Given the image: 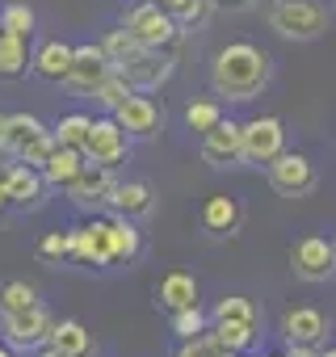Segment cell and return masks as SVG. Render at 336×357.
Masks as SVG:
<instances>
[{"mask_svg": "<svg viewBox=\"0 0 336 357\" xmlns=\"http://www.w3.org/2000/svg\"><path fill=\"white\" fill-rule=\"evenodd\" d=\"M269 55L252 43H231L215 55V72H211V84L219 97L227 101H252L261 97V89L269 84Z\"/></svg>", "mask_w": 336, "mask_h": 357, "instance_id": "cell-1", "label": "cell"}, {"mask_svg": "<svg viewBox=\"0 0 336 357\" xmlns=\"http://www.w3.org/2000/svg\"><path fill=\"white\" fill-rule=\"evenodd\" d=\"M51 130L34 118V114H9L0 118V155H13L22 164H43V155L51 151Z\"/></svg>", "mask_w": 336, "mask_h": 357, "instance_id": "cell-2", "label": "cell"}, {"mask_svg": "<svg viewBox=\"0 0 336 357\" xmlns=\"http://www.w3.org/2000/svg\"><path fill=\"white\" fill-rule=\"evenodd\" d=\"M122 30H126L139 47H151V51H168V47L181 38L177 22L168 17L155 0H135V5L126 9V17H122Z\"/></svg>", "mask_w": 336, "mask_h": 357, "instance_id": "cell-3", "label": "cell"}, {"mask_svg": "<svg viewBox=\"0 0 336 357\" xmlns=\"http://www.w3.org/2000/svg\"><path fill=\"white\" fill-rule=\"evenodd\" d=\"M269 26L282 34V38H294V43H311L328 30V9L319 0H273L269 9Z\"/></svg>", "mask_w": 336, "mask_h": 357, "instance_id": "cell-4", "label": "cell"}, {"mask_svg": "<svg viewBox=\"0 0 336 357\" xmlns=\"http://www.w3.org/2000/svg\"><path fill=\"white\" fill-rule=\"evenodd\" d=\"M51 328H55V319L43 303H30L22 311H0V332H5L9 349H43Z\"/></svg>", "mask_w": 336, "mask_h": 357, "instance_id": "cell-5", "label": "cell"}, {"mask_svg": "<svg viewBox=\"0 0 336 357\" xmlns=\"http://www.w3.org/2000/svg\"><path fill=\"white\" fill-rule=\"evenodd\" d=\"M114 72H122V80L130 89L151 93V89H160L168 76H173V55H168V51H151V47H135Z\"/></svg>", "mask_w": 336, "mask_h": 357, "instance_id": "cell-6", "label": "cell"}, {"mask_svg": "<svg viewBox=\"0 0 336 357\" xmlns=\"http://www.w3.org/2000/svg\"><path fill=\"white\" fill-rule=\"evenodd\" d=\"M269 185L282 198H303V194L315 190V164L298 151H277L269 160Z\"/></svg>", "mask_w": 336, "mask_h": 357, "instance_id": "cell-7", "label": "cell"}, {"mask_svg": "<svg viewBox=\"0 0 336 357\" xmlns=\"http://www.w3.org/2000/svg\"><path fill=\"white\" fill-rule=\"evenodd\" d=\"M286 143V126L282 118H252L240 126V160H252V164H269Z\"/></svg>", "mask_w": 336, "mask_h": 357, "instance_id": "cell-8", "label": "cell"}, {"mask_svg": "<svg viewBox=\"0 0 336 357\" xmlns=\"http://www.w3.org/2000/svg\"><path fill=\"white\" fill-rule=\"evenodd\" d=\"M0 194L13 206H26V211H38L43 206V194H47V181L34 164H5L0 168Z\"/></svg>", "mask_w": 336, "mask_h": 357, "instance_id": "cell-9", "label": "cell"}, {"mask_svg": "<svg viewBox=\"0 0 336 357\" xmlns=\"http://www.w3.org/2000/svg\"><path fill=\"white\" fill-rule=\"evenodd\" d=\"M290 269H294L303 282H328L332 269H336V248H332V240H323V236H303V240L290 248Z\"/></svg>", "mask_w": 336, "mask_h": 357, "instance_id": "cell-10", "label": "cell"}, {"mask_svg": "<svg viewBox=\"0 0 336 357\" xmlns=\"http://www.w3.org/2000/svg\"><path fill=\"white\" fill-rule=\"evenodd\" d=\"M80 151H84V160L114 168L118 160H126V151H130V135H126L114 118H97V122L89 126V139H84Z\"/></svg>", "mask_w": 336, "mask_h": 357, "instance_id": "cell-11", "label": "cell"}, {"mask_svg": "<svg viewBox=\"0 0 336 357\" xmlns=\"http://www.w3.org/2000/svg\"><path fill=\"white\" fill-rule=\"evenodd\" d=\"M109 190H114V168H105V164H93V160H84V164L76 168V176H72V181L63 185V194H68L76 206H84V211H93V206H105Z\"/></svg>", "mask_w": 336, "mask_h": 357, "instance_id": "cell-12", "label": "cell"}, {"mask_svg": "<svg viewBox=\"0 0 336 357\" xmlns=\"http://www.w3.org/2000/svg\"><path fill=\"white\" fill-rule=\"evenodd\" d=\"M105 72H109L105 51L93 47V43H84V47H72V68H68L63 84H68L72 93H93V89L105 80Z\"/></svg>", "mask_w": 336, "mask_h": 357, "instance_id": "cell-13", "label": "cell"}, {"mask_svg": "<svg viewBox=\"0 0 336 357\" xmlns=\"http://www.w3.org/2000/svg\"><path fill=\"white\" fill-rule=\"evenodd\" d=\"M114 122L126 130V135H139V139H151L160 126H164V109L151 101V97H126L118 109H114Z\"/></svg>", "mask_w": 336, "mask_h": 357, "instance_id": "cell-14", "label": "cell"}, {"mask_svg": "<svg viewBox=\"0 0 336 357\" xmlns=\"http://www.w3.org/2000/svg\"><path fill=\"white\" fill-rule=\"evenodd\" d=\"M202 160L211 168H231L240 164V122L219 118L206 135H202Z\"/></svg>", "mask_w": 336, "mask_h": 357, "instance_id": "cell-15", "label": "cell"}, {"mask_svg": "<svg viewBox=\"0 0 336 357\" xmlns=\"http://www.w3.org/2000/svg\"><path fill=\"white\" fill-rule=\"evenodd\" d=\"M72 257L80 265H109V223L93 219L72 227Z\"/></svg>", "mask_w": 336, "mask_h": 357, "instance_id": "cell-16", "label": "cell"}, {"mask_svg": "<svg viewBox=\"0 0 336 357\" xmlns=\"http://www.w3.org/2000/svg\"><path fill=\"white\" fill-rule=\"evenodd\" d=\"M240 223H244V211H240L236 198H227V194L206 198V206H202V231H206V236L227 240V236L240 231Z\"/></svg>", "mask_w": 336, "mask_h": 357, "instance_id": "cell-17", "label": "cell"}, {"mask_svg": "<svg viewBox=\"0 0 336 357\" xmlns=\"http://www.w3.org/2000/svg\"><path fill=\"white\" fill-rule=\"evenodd\" d=\"M155 303H160L168 315L194 307V303H198V282H194V273H181V269L164 273V278L155 282Z\"/></svg>", "mask_w": 336, "mask_h": 357, "instance_id": "cell-18", "label": "cell"}, {"mask_svg": "<svg viewBox=\"0 0 336 357\" xmlns=\"http://www.w3.org/2000/svg\"><path fill=\"white\" fill-rule=\"evenodd\" d=\"M47 349L59 357H93V336L80 319H63L47 332Z\"/></svg>", "mask_w": 336, "mask_h": 357, "instance_id": "cell-19", "label": "cell"}, {"mask_svg": "<svg viewBox=\"0 0 336 357\" xmlns=\"http://www.w3.org/2000/svg\"><path fill=\"white\" fill-rule=\"evenodd\" d=\"M282 332H286V344H319L328 324H323V315L315 307H294V311H286Z\"/></svg>", "mask_w": 336, "mask_h": 357, "instance_id": "cell-20", "label": "cell"}, {"mask_svg": "<svg viewBox=\"0 0 336 357\" xmlns=\"http://www.w3.org/2000/svg\"><path fill=\"white\" fill-rule=\"evenodd\" d=\"M80 164H84V151L63 147V143H51V151H47L43 164H38V172H43V181H47V185H68Z\"/></svg>", "mask_w": 336, "mask_h": 357, "instance_id": "cell-21", "label": "cell"}, {"mask_svg": "<svg viewBox=\"0 0 336 357\" xmlns=\"http://www.w3.org/2000/svg\"><path fill=\"white\" fill-rule=\"evenodd\" d=\"M122 219H139L151 211V185L147 181H114L109 198H105Z\"/></svg>", "mask_w": 336, "mask_h": 357, "instance_id": "cell-22", "label": "cell"}, {"mask_svg": "<svg viewBox=\"0 0 336 357\" xmlns=\"http://www.w3.org/2000/svg\"><path fill=\"white\" fill-rule=\"evenodd\" d=\"M30 63H34V72H38V76H47V80H59V84H63V76H68V68H72V47H68V43H43V47H38V55H34Z\"/></svg>", "mask_w": 336, "mask_h": 357, "instance_id": "cell-23", "label": "cell"}, {"mask_svg": "<svg viewBox=\"0 0 336 357\" xmlns=\"http://www.w3.org/2000/svg\"><path fill=\"white\" fill-rule=\"evenodd\" d=\"M143 248V236L130 219H109V261H135Z\"/></svg>", "mask_w": 336, "mask_h": 357, "instance_id": "cell-24", "label": "cell"}, {"mask_svg": "<svg viewBox=\"0 0 336 357\" xmlns=\"http://www.w3.org/2000/svg\"><path fill=\"white\" fill-rule=\"evenodd\" d=\"M30 38H13V34H0V76H26L30 68V51H26Z\"/></svg>", "mask_w": 336, "mask_h": 357, "instance_id": "cell-25", "label": "cell"}, {"mask_svg": "<svg viewBox=\"0 0 336 357\" xmlns=\"http://www.w3.org/2000/svg\"><path fill=\"white\" fill-rule=\"evenodd\" d=\"M211 336L227 349V353H244V349H252V340H257V328L252 324H231V319H215V328H211Z\"/></svg>", "mask_w": 336, "mask_h": 357, "instance_id": "cell-26", "label": "cell"}, {"mask_svg": "<svg viewBox=\"0 0 336 357\" xmlns=\"http://www.w3.org/2000/svg\"><path fill=\"white\" fill-rule=\"evenodd\" d=\"M130 93H135V89H130V84L122 80V72H114V68H109V72H105V80H101V84L93 89V97H97V101H101V105H105L109 114H114V109H118V105H122V101H126Z\"/></svg>", "mask_w": 336, "mask_h": 357, "instance_id": "cell-27", "label": "cell"}, {"mask_svg": "<svg viewBox=\"0 0 336 357\" xmlns=\"http://www.w3.org/2000/svg\"><path fill=\"white\" fill-rule=\"evenodd\" d=\"M89 126H93V118H84V114H68L55 130H51V139L55 143H63V147H84V139H89Z\"/></svg>", "mask_w": 336, "mask_h": 357, "instance_id": "cell-28", "label": "cell"}, {"mask_svg": "<svg viewBox=\"0 0 336 357\" xmlns=\"http://www.w3.org/2000/svg\"><path fill=\"white\" fill-rule=\"evenodd\" d=\"M0 34L30 38L34 34V9L30 5H5V13H0Z\"/></svg>", "mask_w": 336, "mask_h": 357, "instance_id": "cell-29", "label": "cell"}, {"mask_svg": "<svg viewBox=\"0 0 336 357\" xmlns=\"http://www.w3.org/2000/svg\"><path fill=\"white\" fill-rule=\"evenodd\" d=\"M30 303H38V290H34L26 278H13V282L0 286V311H22V307H30Z\"/></svg>", "mask_w": 336, "mask_h": 357, "instance_id": "cell-30", "label": "cell"}, {"mask_svg": "<svg viewBox=\"0 0 336 357\" xmlns=\"http://www.w3.org/2000/svg\"><path fill=\"white\" fill-rule=\"evenodd\" d=\"M219 118H223V109H219L215 101H194V105L185 109V126H190V130H198V135H206Z\"/></svg>", "mask_w": 336, "mask_h": 357, "instance_id": "cell-31", "label": "cell"}, {"mask_svg": "<svg viewBox=\"0 0 336 357\" xmlns=\"http://www.w3.org/2000/svg\"><path fill=\"white\" fill-rule=\"evenodd\" d=\"M173 332H177L181 340L202 336V332H206V315H202V307L194 303V307H185V311H173Z\"/></svg>", "mask_w": 336, "mask_h": 357, "instance_id": "cell-32", "label": "cell"}, {"mask_svg": "<svg viewBox=\"0 0 336 357\" xmlns=\"http://www.w3.org/2000/svg\"><path fill=\"white\" fill-rule=\"evenodd\" d=\"M177 357H236V353H227L211 332H202V336H190V340L177 349Z\"/></svg>", "mask_w": 336, "mask_h": 357, "instance_id": "cell-33", "label": "cell"}, {"mask_svg": "<svg viewBox=\"0 0 336 357\" xmlns=\"http://www.w3.org/2000/svg\"><path fill=\"white\" fill-rule=\"evenodd\" d=\"M215 319H231V324H252L257 328V307L248 298H223L215 307Z\"/></svg>", "mask_w": 336, "mask_h": 357, "instance_id": "cell-34", "label": "cell"}, {"mask_svg": "<svg viewBox=\"0 0 336 357\" xmlns=\"http://www.w3.org/2000/svg\"><path fill=\"white\" fill-rule=\"evenodd\" d=\"M135 47H139V43H135V38H130L126 30H109V34H105V43H101V51H105L109 68H118V63H122V59H126V55H130Z\"/></svg>", "mask_w": 336, "mask_h": 357, "instance_id": "cell-35", "label": "cell"}, {"mask_svg": "<svg viewBox=\"0 0 336 357\" xmlns=\"http://www.w3.org/2000/svg\"><path fill=\"white\" fill-rule=\"evenodd\" d=\"M38 257H43V261H68V257H72V231H51V236L38 244Z\"/></svg>", "mask_w": 336, "mask_h": 357, "instance_id": "cell-36", "label": "cell"}, {"mask_svg": "<svg viewBox=\"0 0 336 357\" xmlns=\"http://www.w3.org/2000/svg\"><path fill=\"white\" fill-rule=\"evenodd\" d=\"M34 357H59V353H51V349H47V344H43V349H38V353H34Z\"/></svg>", "mask_w": 336, "mask_h": 357, "instance_id": "cell-37", "label": "cell"}, {"mask_svg": "<svg viewBox=\"0 0 336 357\" xmlns=\"http://www.w3.org/2000/svg\"><path fill=\"white\" fill-rule=\"evenodd\" d=\"M0 357H13V353H9V344H0Z\"/></svg>", "mask_w": 336, "mask_h": 357, "instance_id": "cell-38", "label": "cell"}, {"mask_svg": "<svg viewBox=\"0 0 336 357\" xmlns=\"http://www.w3.org/2000/svg\"><path fill=\"white\" fill-rule=\"evenodd\" d=\"M5 206H9V202H5V194H0V211H5Z\"/></svg>", "mask_w": 336, "mask_h": 357, "instance_id": "cell-39", "label": "cell"}, {"mask_svg": "<svg viewBox=\"0 0 336 357\" xmlns=\"http://www.w3.org/2000/svg\"><path fill=\"white\" fill-rule=\"evenodd\" d=\"M155 5H160V9H164V5H168V0H155Z\"/></svg>", "mask_w": 336, "mask_h": 357, "instance_id": "cell-40", "label": "cell"}, {"mask_svg": "<svg viewBox=\"0 0 336 357\" xmlns=\"http://www.w3.org/2000/svg\"><path fill=\"white\" fill-rule=\"evenodd\" d=\"M0 168H5V155H0Z\"/></svg>", "mask_w": 336, "mask_h": 357, "instance_id": "cell-41", "label": "cell"}, {"mask_svg": "<svg viewBox=\"0 0 336 357\" xmlns=\"http://www.w3.org/2000/svg\"><path fill=\"white\" fill-rule=\"evenodd\" d=\"M236 357H240V353H236Z\"/></svg>", "mask_w": 336, "mask_h": 357, "instance_id": "cell-42", "label": "cell"}, {"mask_svg": "<svg viewBox=\"0 0 336 357\" xmlns=\"http://www.w3.org/2000/svg\"><path fill=\"white\" fill-rule=\"evenodd\" d=\"M282 357H286V353H282Z\"/></svg>", "mask_w": 336, "mask_h": 357, "instance_id": "cell-43", "label": "cell"}]
</instances>
